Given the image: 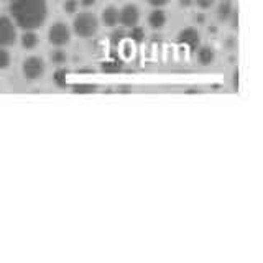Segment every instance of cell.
<instances>
[{
  "mask_svg": "<svg viewBox=\"0 0 263 263\" xmlns=\"http://www.w3.org/2000/svg\"><path fill=\"white\" fill-rule=\"evenodd\" d=\"M10 18L22 30H38L48 20V0H10Z\"/></svg>",
  "mask_w": 263,
  "mask_h": 263,
  "instance_id": "obj_1",
  "label": "cell"
},
{
  "mask_svg": "<svg viewBox=\"0 0 263 263\" xmlns=\"http://www.w3.org/2000/svg\"><path fill=\"white\" fill-rule=\"evenodd\" d=\"M99 18L92 12H79L72 20V31L79 38H92L99 31Z\"/></svg>",
  "mask_w": 263,
  "mask_h": 263,
  "instance_id": "obj_2",
  "label": "cell"
},
{
  "mask_svg": "<svg viewBox=\"0 0 263 263\" xmlns=\"http://www.w3.org/2000/svg\"><path fill=\"white\" fill-rule=\"evenodd\" d=\"M46 72V63L41 56H28L25 58L23 63H22V74L23 78L30 81V82H35L38 79H41L45 76Z\"/></svg>",
  "mask_w": 263,
  "mask_h": 263,
  "instance_id": "obj_3",
  "label": "cell"
},
{
  "mask_svg": "<svg viewBox=\"0 0 263 263\" xmlns=\"http://www.w3.org/2000/svg\"><path fill=\"white\" fill-rule=\"evenodd\" d=\"M72 31L68 23L64 22H54L48 30V41L56 48H63L69 45Z\"/></svg>",
  "mask_w": 263,
  "mask_h": 263,
  "instance_id": "obj_4",
  "label": "cell"
},
{
  "mask_svg": "<svg viewBox=\"0 0 263 263\" xmlns=\"http://www.w3.org/2000/svg\"><path fill=\"white\" fill-rule=\"evenodd\" d=\"M18 40V27L10 16L0 15V48H10Z\"/></svg>",
  "mask_w": 263,
  "mask_h": 263,
  "instance_id": "obj_5",
  "label": "cell"
},
{
  "mask_svg": "<svg viewBox=\"0 0 263 263\" xmlns=\"http://www.w3.org/2000/svg\"><path fill=\"white\" fill-rule=\"evenodd\" d=\"M142 18V13H140V8L135 4H127L122 8H119V25H122L123 28H134L140 23Z\"/></svg>",
  "mask_w": 263,
  "mask_h": 263,
  "instance_id": "obj_6",
  "label": "cell"
},
{
  "mask_svg": "<svg viewBox=\"0 0 263 263\" xmlns=\"http://www.w3.org/2000/svg\"><path fill=\"white\" fill-rule=\"evenodd\" d=\"M178 43L189 48V49H196L201 45V33L193 27L181 30L178 33Z\"/></svg>",
  "mask_w": 263,
  "mask_h": 263,
  "instance_id": "obj_7",
  "label": "cell"
},
{
  "mask_svg": "<svg viewBox=\"0 0 263 263\" xmlns=\"http://www.w3.org/2000/svg\"><path fill=\"white\" fill-rule=\"evenodd\" d=\"M99 22H101L102 25H105V27H109V28H115L119 25V8L114 7V5L105 7L101 12V20Z\"/></svg>",
  "mask_w": 263,
  "mask_h": 263,
  "instance_id": "obj_8",
  "label": "cell"
},
{
  "mask_svg": "<svg viewBox=\"0 0 263 263\" xmlns=\"http://www.w3.org/2000/svg\"><path fill=\"white\" fill-rule=\"evenodd\" d=\"M196 60L202 66H209L216 61V49L212 46H197L196 48Z\"/></svg>",
  "mask_w": 263,
  "mask_h": 263,
  "instance_id": "obj_9",
  "label": "cell"
},
{
  "mask_svg": "<svg viewBox=\"0 0 263 263\" xmlns=\"http://www.w3.org/2000/svg\"><path fill=\"white\" fill-rule=\"evenodd\" d=\"M20 45L23 49H27V51H31V49H35L40 43V36L36 30H23V33L20 35Z\"/></svg>",
  "mask_w": 263,
  "mask_h": 263,
  "instance_id": "obj_10",
  "label": "cell"
},
{
  "mask_svg": "<svg viewBox=\"0 0 263 263\" xmlns=\"http://www.w3.org/2000/svg\"><path fill=\"white\" fill-rule=\"evenodd\" d=\"M166 22H168V16L161 8H155V10H152L150 15H148V27L153 30H161L164 25H166Z\"/></svg>",
  "mask_w": 263,
  "mask_h": 263,
  "instance_id": "obj_11",
  "label": "cell"
},
{
  "mask_svg": "<svg viewBox=\"0 0 263 263\" xmlns=\"http://www.w3.org/2000/svg\"><path fill=\"white\" fill-rule=\"evenodd\" d=\"M232 12H234L232 0H220L219 5H217V18H219V22H227L229 16L232 15Z\"/></svg>",
  "mask_w": 263,
  "mask_h": 263,
  "instance_id": "obj_12",
  "label": "cell"
},
{
  "mask_svg": "<svg viewBox=\"0 0 263 263\" xmlns=\"http://www.w3.org/2000/svg\"><path fill=\"white\" fill-rule=\"evenodd\" d=\"M49 60H51V63H53V64L61 66V64H64L66 61H68V54H66L64 49L56 48L54 51H51V54H49Z\"/></svg>",
  "mask_w": 263,
  "mask_h": 263,
  "instance_id": "obj_13",
  "label": "cell"
},
{
  "mask_svg": "<svg viewBox=\"0 0 263 263\" xmlns=\"http://www.w3.org/2000/svg\"><path fill=\"white\" fill-rule=\"evenodd\" d=\"M12 64V54L8 53L7 48H0V71H5Z\"/></svg>",
  "mask_w": 263,
  "mask_h": 263,
  "instance_id": "obj_14",
  "label": "cell"
},
{
  "mask_svg": "<svg viewBox=\"0 0 263 263\" xmlns=\"http://www.w3.org/2000/svg\"><path fill=\"white\" fill-rule=\"evenodd\" d=\"M63 10L68 15H76L78 10H79V2H78V0H64Z\"/></svg>",
  "mask_w": 263,
  "mask_h": 263,
  "instance_id": "obj_15",
  "label": "cell"
},
{
  "mask_svg": "<svg viewBox=\"0 0 263 263\" xmlns=\"http://www.w3.org/2000/svg\"><path fill=\"white\" fill-rule=\"evenodd\" d=\"M145 30L142 27H134V28H130V38L135 41V43H142V41L145 40Z\"/></svg>",
  "mask_w": 263,
  "mask_h": 263,
  "instance_id": "obj_16",
  "label": "cell"
},
{
  "mask_svg": "<svg viewBox=\"0 0 263 263\" xmlns=\"http://www.w3.org/2000/svg\"><path fill=\"white\" fill-rule=\"evenodd\" d=\"M214 2H216V0H194V5L199 7L201 10H208V8L214 5Z\"/></svg>",
  "mask_w": 263,
  "mask_h": 263,
  "instance_id": "obj_17",
  "label": "cell"
},
{
  "mask_svg": "<svg viewBox=\"0 0 263 263\" xmlns=\"http://www.w3.org/2000/svg\"><path fill=\"white\" fill-rule=\"evenodd\" d=\"M227 22H230V27H232L234 30H237V27H238V12L234 8V12H232V15L229 16V20Z\"/></svg>",
  "mask_w": 263,
  "mask_h": 263,
  "instance_id": "obj_18",
  "label": "cell"
},
{
  "mask_svg": "<svg viewBox=\"0 0 263 263\" xmlns=\"http://www.w3.org/2000/svg\"><path fill=\"white\" fill-rule=\"evenodd\" d=\"M170 2H171V0H146V4H150L155 8H161L164 5H168Z\"/></svg>",
  "mask_w": 263,
  "mask_h": 263,
  "instance_id": "obj_19",
  "label": "cell"
},
{
  "mask_svg": "<svg viewBox=\"0 0 263 263\" xmlns=\"http://www.w3.org/2000/svg\"><path fill=\"white\" fill-rule=\"evenodd\" d=\"M178 4H179V7H183V8H189V7L194 5V0H178Z\"/></svg>",
  "mask_w": 263,
  "mask_h": 263,
  "instance_id": "obj_20",
  "label": "cell"
},
{
  "mask_svg": "<svg viewBox=\"0 0 263 263\" xmlns=\"http://www.w3.org/2000/svg\"><path fill=\"white\" fill-rule=\"evenodd\" d=\"M96 2H97V0H79V5H82V7L89 8V7L96 5Z\"/></svg>",
  "mask_w": 263,
  "mask_h": 263,
  "instance_id": "obj_21",
  "label": "cell"
},
{
  "mask_svg": "<svg viewBox=\"0 0 263 263\" xmlns=\"http://www.w3.org/2000/svg\"><path fill=\"white\" fill-rule=\"evenodd\" d=\"M196 22H199V23L204 22V16L202 15H196Z\"/></svg>",
  "mask_w": 263,
  "mask_h": 263,
  "instance_id": "obj_22",
  "label": "cell"
},
{
  "mask_svg": "<svg viewBox=\"0 0 263 263\" xmlns=\"http://www.w3.org/2000/svg\"><path fill=\"white\" fill-rule=\"evenodd\" d=\"M8 2H10V0H8Z\"/></svg>",
  "mask_w": 263,
  "mask_h": 263,
  "instance_id": "obj_23",
  "label": "cell"
},
{
  "mask_svg": "<svg viewBox=\"0 0 263 263\" xmlns=\"http://www.w3.org/2000/svg\"><path fill=\"white\" fill-rule=\"evenodd\" d=\"M78 2H79V0H78Z\"/></svg>",
  "mask_w": 263,
  "mask_h": 263,
  "instance_id": "obj_24",
  "label": "cell"
}]
</instances>
